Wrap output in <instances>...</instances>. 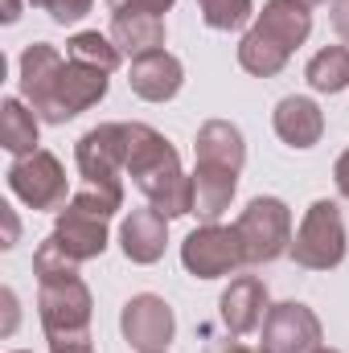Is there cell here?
Returning a JSON list of instances; mask_svg holds the SVG:
<instances>
[{
  "mask_svg": "<svg viewBox=\"0 0 349 353\" xmlns=\"http://www.w3.org/2000/svg\"><path fill=\"white\" fill-rule=\"evenodd\" d=\"M123 169L144 201L165 218L193 214V173L181 169L177 148L152 123H123Z\"/></svg>",
  "mask_w": 349,
  "mask_h": 353,
  "instance_id": "1",
  "label": "cell"
},
{
  "mask_svg": "<svg viewBox=\"0 0 349 353\" xmlns=\"http://www.w3.org/2000/svg\"><path fill=\"white\" fill-rule=\"evenodd\" d=\"M90 308H94V300H90V288L83 283V275L37 283V316H41L50 345L90 341Z\"/></svg>",
  "mask_w": 349,
  "mask_h": 353,
  "instance_id": "2",
  "label": "cell"
},
{
  "mask_svg": "<svg viewBox=\"0 0 349 353\" xmlns=\"http://www.w3.org/2000/svg\"><path fill=\"white\" fill-rule=\"evenodd\" d=\"M349 239H346V222H341V205L321 197L304 210L300 226H296V239H292V259L304 271H333V267L346 263Z\"/></svg>",
  "mask_w": 349,
  "mask_h": 353,
  "instance_id": "3",
  "label": "cell"
},
{
  "mask_svg": "<svg viewBox=\"0 0 349 353\" xmlns=\"http://www.w3.org/2000/svg\"><path fill=\"white\" fill-rule=\"evenodd\" d=\"M74 165L87 189L123 205V123H99L74 144Z\"/></svg>",
  "mask_w": 349,
  "mask_h": 353,
  "instance_id": "4",
  "label": "cell"
},
{
  "mask_svg": "<svg viewBox=\"0 0 349 353\" xmlns=\"http://www.w3.org/2000/svg\"><path fill=\"white\" fill-rule=\"evenodd\" d=\"M239 239H243V255L247 263H275L279 255L292 251V210L279 197H255L247 201V210L235 222Z\"/></svg>",
  "mask_w": 349,
  "mask_h": 353,
  "instance_id": "5",
  "label": "cell"
},
{
  "mask_svg": "<svg viewBox=\"0 0 349 353\" xmlns=\"http://www.w3.org/2000/svg\"><path fill=\"white\" fill-rule=\"evenodd\" d=\"M103 94H107V74L66 58V66L58 70V79L50 83V90L33 103V111L46 123H66V119L83 115L87 107L103 103Z\"/></svg>",
  "mask_w": 349,
  "mask_h": 353,
  "instance_id": "6",
  "label": "cell"
},
{
  "mask_svg": "<svg viewBox=\"0 0 349 353\" xmlns=\"http://www.w3.org/2000/svg\"><path fill=\"white\" fill-rule=\"evenodd\" d=\"M181 263L193 279H222L230 271L247 263L243 255V239L235 226H218V222H201L197 230L185 234L181 243Z\"/></svg>",
  "mask_w": 349,
  "mask_h": 353,
  "instance_id": "7",
  "label": "cell"
},
{
  "mask_svg": "<svg viewBox=\"0 0 349 353\" xmlns=\"http://www.w3.org/2000/svg\"><path fill=\"white\" fill-rule=\"evenodd\" d=\"M8 189L29 205V210H62L70 197V185H66V169L54 152L37 148L29 157H12L8 165Z\"/></svg>",
  "mask_w": 349,
  "mask_h": 353,
  "instance_id": "8",
  "label": "cell"
},
{
  "mask_svg": "<svg viewBox=\"0 0 349 353\" xmlns=\"http://www.w3.org/2000/svg\"><path fill=\"white\" fill-rule=\"evenodd\" d=\"M325 341V329H321V316L300 304V300H283V304H271L267 316H263V350L267 353H317Z\"/></svg>",
  "mask_w": 349,
  "mask_h": 353,
  "instance_id": "9",
  "label": "cell"
},
{
  "mask_svg": "<svg viewBox=\"0 0 349 353\" xmlns=\"http://www.w3.org/2000/svg\"><path fill=\"white\" fill-rule=\"evenodd\" d=\"M119 329H123V341L136 353H165L177 337V316L169 308V300H161L152 292H140L123 304Z\"/></svg>",
  "mask_w": 349,
  "mask_h": 353,
  "instance_id": "10",
  "label": "cell"
},
{
  "mask_svg": "<svg viewBox=\"0 0 349 353\" xmlns=\"http://www.w3.org/2000/svg\"><path fill=\"white\" fill-rule=\"evenodd\" d=\"M107 222H111V218H103L94 205L70 197V201L58 210V222H54V234H50V239H54L74 263H90V259H99V255L107 251Z\"/></svg>",
  "mask_w": 349,
  "mask_h": 353,
  "instance_id": "11",
  "label": "cell"
},
{
  "mask_svg": "<svg viewBox=\"0 0 349 353\" xmlns=\"http://www.w3.org/2000/svg\"><path fill=\"white\" fill-rule=\"evenodd\" d=\"M128 87H132V94H140L144 103H169L185 87V66H181V58H173L169 50L140 54V58H132Z\"/></svg>",
  "mask_w": 349,
  "mask_h": 353,
  "instance_id": "12",
  "label": "cell"
},
{
  "mask_svg": "<svg viewBox=\"0 0 349 353\" xmlns=\"http://www.w3.org/2000/svg\"><path fill=\"white\" fill-rule=\"evenodd\" d=\"M119 247H123V259L136 267H152L165 247H169V218L152 205H140L123 218L119 226Z\"/></svg>",
  "mask_w": 349,
  "mask_h": 353,
  "instance_id": "13",
  "label": "cell"
},
{
  "mask_svg": "<svg viewBox=\"0 0 349 353\" xmlns=\"http://www.w3.org/2000/svg\"><path fill=\"white\" fill-rule=\"evenodd\" d=\"M271 128H275V136H279L288 148H300V152H304V148L321 144V136H325V111H321L317 99H308V94H288V99L275 103Z\"/></svg>",
  "mask_w": 349,
  "mask_h": 353,
  "instance_id": "14",
  "label": "cell"
},
{
  "mask_svg": "<svg viewBox=\"0 0 349 353\" xmlns=\"http://www.w3.org/2000/svg\"><path fill=\"white\" fill-rule=\"evenodd\" d=\"M218 308H222V325H226L235 337L255 333L263 325V316H267V308H271L263 279L259 275H239V279H230V288L222 292Z\"/></svg>",
  "mask_w": 349,
  "mask_h": 353,
  "instance_id": "15",
  "label": "cell"
},
{
  "mask_svg": "<svg viewBox=\"0 0 349 353\" xmlns=\"http://www.w3.org/2000/svg\"><path fill=\"white\" fill-rule=\"evenodd\" d=\"M193 157H197V165H218V169L243 173V165H247V140H243V132L230 119H206L197 128Z\"/></svg>",
  "mask_w": 349,
  "mask_h": 353,
  "instance_id": "16",
  "label": "cell"
},
{
  "mask_svg": "<svg viewBox=\"0 0 349 353\" xmlns=\"http://www.w3.org/2000/svg\"><path fill=\"white\" fill-rule=\"evenodd\" d=\"M255 29H263L271 41H279L283 50H300L312 33V12L300 0H267L255 12Z\"/></svg>",
  "mask_w": 349,
  "mask_h": 353,
  "instance_id": "17",
  "label": "cell"
},
{
  "mask_svg": "<svg viewBox=\"0 0 349 353\" xmlns=\"http://www.w3.org/2000/svg\"><path fill=\"white\" fill-rule=\"evenodd\" d=\"M239 189V173L235 169H218V165H197L193 169V214L201 222H218Z\"/></svg>",
  "mask_w": 349,
  "mask_h": 353,
  "instance_id": "18",
  "label": "cell"
},
{
  "mask_svg": "<svg viewBox=\"0 0 349 353\" xmlns=\"http://www.w3.org/2000/svg\"><path fill=\"white\" fill-rule=\"evenodd\" d=\"M111 41L132 58L165 50V17H157V12H111Z\"/></svg>",
  "mask_w": 349,
  "mask_h": 353,
  "instance_id": "19",
  "label": "cell"
},
{
  "mask_svg": "<svg viewBox=\"0 0 349 353\" xmlns=\"http://www.w3.org/2000/svg\"><path fill=\"white\" fill-rule=\"evenodd\" d=\"M66 66V58L58 54V46H50V41H33V46H25V54H21V62H17V79H21V99L33 107L50 83L58 79V70Z\"/></svg>",
  "mask_w": 349,
  "mask_h": 353,
  "instance_id": "20",
  "label": "cell"
},
{
  "mask_svg": "<svg viewBox=\"0 0 349 353\" xmlns=\"http://www.w3.org/2000/svg\"><path fill=\"white\" fill-rule=\"evenodd\" d=\"M0 144L12 157L37 152V111L25 99H4L0 103Z\"/></svg>",
  "mask_w": 349,
  "mask_h": 353,
  "instance_id": "21",
  "label": "cell"
},
{
  "mask_svg": "<svg viewBox=\"0 0 349 353\" xmlns=\"http://www.w3.org/2000/svg\"><path fill=\"white\" fill-rule=\"evenodd\" d=\"M288 58H292V50H283L279 41H271L263 29H247L243 33V41H239V66L247 70V74H255V79H275L283 66H288Z\"/></svg>",
  "mask_w": 349,
  "mask_h": 353,
  "instance_id": "22",
  "label": "cell"
},
{
  "mask_svg": "<svg viewBox=\"0 0 349 353\" xmlns=\"http://www.w3.org/2000/svg\"><path fill=\"white\" fill-rule=\"evenodd\" d=\"M304 79L317 94H341L349 90V46H325L308 58Z\"/></svg>",
  "mask_w": 349,
  "mask_h": 353,
  "instance_id": "23",
  "label": "cell"
},
{
  "mask_svg": "<svg viewBox=\"0 0 349 353\" xmlns=\"http://www.w3.org/2000/svg\"><path fill=\"white\" fill-rule=\"evenodd\" d=\"M66 58H70V62H83L90 70L115 74L119 62H123V50H119L111 37H103L99 29H83V33H74V37L66 41Z\"/></svg>",
  "mask_w": 349,
  "mask_h": 353,
  "instance_id": "24",
  "label": "cell"
},
{
  "mask_svg": "<svg viewBox=\"0 0 349 353\" xmlns=\"http://www.w3.org/2000/svg\"><path fill=\"white\" fill-rule=\"evenodd\" d=\"M197 8H201V21L210 29H222V33L243 29L255 17V4L251 0H197Z\"/></svg>",
  "mask_w": 349,
  "mask_h": 353,
  "instance_id": "25",
  "label": "cell"
},
{
  "mask_svg": "<svg viewBox=\"0 0 349 353\" xmlns=\"http://www.w3.org/2000/svg\"><path fill=\"white\" fill-rule=\"evenodd\" d=\"M33 275H37V283H50V279H70V275H79V263L54 243V239H46L37 251H33Z\"/></svg>",
  "mask_w": 349,
  "mask_h": 353,
  "instance_id": "26",
  "label": "cell"
},
{
  "mask_svg": "<svg viewBox=\"0 0 349 353\" xmlns=\"http://www.w3.org/2000/svg\"><path fill=\"white\" fill-rule=\"evenodd\" d=\"M90 8H94V0H46V12H50L54 25H74Z\"/></svg>",
  "mask_w": 349,
  "mask_h": 353,
  "instance_id": "27",
  "label": "cell"
},
{
  "mask_svg": "<svg viewBox=\"0 0 349 353\" xmlns=\"http://www.w3.org/2000/svg\"><path fill=\"white\" fill-rule=\"evenodd\" d=\"M173 4L177 0H107L111 12H157V17H165Z\"/></svg>",
  "mask_w": 349,
  "mask_h": 353,
  "instance_id": "28",
  "label": "cell"
},
{
  "mask_svg": "<svg viewBox=\"0 0 349 353\" xmlns=\"http://www.w3.org/2000/svg\"><path fill=\"white\" fill-rule=\"evenodd\" d=\"M333 29H337V37L341 41H349V0H333Z\"/></svg>",
  "mask_w": 349,
  "mask_h": 353,
  "instance_id": "29",
  "label": "cell"
},
{
  "mask_svg": "<svg viewBox=\"0 0 349 353\" xmlns=\"http://www.w3.org/2000/svg\"><path fill=\"white\" fill-rule=\"evenodd\" d=\"M333 185H337V193L349 201V148L337 157V165H333Z\"/></svg>",
  "mask_w": 349,
  "mask_h": 353,
  "instance_id": "30",
  "label": "cell"
},
{
  "mask_svg": "<svg viewBox=\"0 0 349 353\" xmlns=\"http://www.w3.org/2000/svg\"><path fill=\"white\" fill-rule=\"evenodd\" d=\"M201 353H267L263 345H243V341H210Z\"/></svg>",
  "mask_w": 349,
  "mask_h": 353,
  "instance_id": "31",
  "label": "cell"
},
{
  "mask_svg": "<svg viewBox=\"0 0 349 353\" xmlns=\"http://www.w3.org/2000/svg\"><path fill=\"white\" fill-rule=\"evenodd\" d=\"M0 214H4V247H17V239H21V222H17L12 205H0Z\"/></svg>",
  "mask_w": 349,
  "mask_h": 353,
  "instance_id": "32",
  "label": "cell"
},
{
  "mask_svg": "<svg viewBox=\"0 0 349 353\" xmlns=\"http://www.w3.org/2000/svg\"><path fill=\"white\" fill-rule=\"evenodd\" d=\"M0 300H4V312H8V321H4V337H8V333L17 329V292H12V288H4V292H0Z\"/></svg>",
  "mask_w": 349,
  "mask_h": 353,
  "instance_id": "33",
  "label": "cell"
},
{
  "mask_svg": "<svg viewBox=\"0 0 349 353\" xmlns=\"http://www.w3.org/2000/svg\"><path fill=\"white\" fill-rule=\"evenodd\" d=\"M25 4H29V0H4V12H0V17H4V25L21 21V8H25Z\"/></svg>",
  "mask_w": 349,
  "mask_h": 353,
  "instance_id": "34",
  "label": "cell"
},
{
  "mask_svg": "<svg viewBox=\"0 0 349 353\" xmlns=\"http://www.w3.org/2000/svg\"><path fill=\"white\" fill-rule=\"evenodd\" d=\"M50 353H94L90 341H70V345H50Z\"/></svg>",
  "mask_w": 349,
  "mask_h": 353,
  "instance_id": "35",
  "label": "cell"
},
{
  "mask_svg": "<svg viewBox=\"0 0 349 353\" xmlns=\"http://www.w3.org/2000/svg\"><path fill=\"white\" fill-rule=\"evenodd\" d=\"M300 4H308V8H317V4H329V0H300Z\"/></svg>",
  "mask_w": 349,
  "mask_h": 353,
  "instance_id": "36",
  "label": "cell"
},
{
  "mask_svg": "<svg viewBox=\"0 0 349 353\" xmlns=\"http://www.w3.org/2000/svg\"><path fill=\"white\" fill-rule=\"evenodd\" d=\"M29 4H33V8H46V0H29Z\"/></svg>",
  "mask_w": 349,
  "mask_h": 353,
  "instance_id": "37",
  "label": "cell"
},
{
  "mask_svg": "<svg viewBox=\"0 0 349 353\" xmlns=\"http://www.w3.org/2000/svg\"><path fill=\"white\" fill-rule=\"evenodd\" d=\"M317 353H341V350H329V345H321V350H317Z\"/></svg>",
  "mask_w": 349,
  "mask_h": 353,
  "instance_id": "38",
  "label": "cell"
},
{
  "mask_svg": "<svg viewBox=\"0 0 349 353\" xmlns=\"http://www.w3.org/2000/svg\"><path fill=\"white\" fill-rule=\"evenodd\" d=\"M12 353H29V350H12Z\"/></svg>",
  "mask_w": 349,
  "mask_h": 353,
  "instance_id": "39",
  "label": "cell"
},
{
  "mask_svg": "<svg viewBox=\"0 0 349 353\" xmlns=\"http://www.w3.org/2000/svg\"><path fill=\"white\" fill-rule=\"evenodd\" d=\"M165 353H169V350H165Z\"/></svg>",
  "mask_w": 349,
  "mask_h": 353,
  "instance_id": "40",
  "label": "cell"
}]
</instances>
